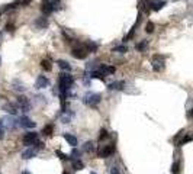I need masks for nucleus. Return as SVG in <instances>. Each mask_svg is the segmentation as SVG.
I'll return each instance as SVG.
<instances>
[{"instance_id":"obj_1","label":"nucleus","mask_w":193,"mask_h":174,"mask_svg":"<svg viewBox=\"0 0 193 174\" xmlns=\"http://www.w3.org/2000/svg\"><path fill=\"white\" fill-rule=\"evenodd\" d=\"M60 90H61V97L66 99L67 96V90L70 87L73 86V83H74V80H73V77L66 74V73H63V74H60Z\"/></svg>"},{"instance_id":"obj_2","label":"nucleus","mask_w":193,"mask_h":174,"mask_svg":"<svg viewBox=\"0 0 193 174\" xmlns=\"http://www.w3.org/2000/svg\"><path fill=\"white\" fill-rule=\"evenodd\" d=\"M83 102L87 106H96V105L100 103V94H97V93H87L83 97Z\"/></svg>"},{"instance_id":"obj_3","label":"nucleus","mask_w":193,"mask_h":174,"mask_svg":"<svg viewBox=\"0 0 193 174\" xmlns=\"http://www.w3.org/2000/svg\"><path fill=\"white\" fill-rule=\"evenodd\" d=\"M151 64H152L154 71H161V70L164 68V57H161V55H154Z\"/></svg>"},{"instance_id":"obj_4","label":"nucleus","mask_w":193,"mask_h":174,"mask_svg":"<svg viewBox=\"0 0 193 174\" xmlns=\"http://www.w3.org/2000/svg\"><path fill=\"white\" fill-rule=\"evenodd\" d=\"M71 54L74 58H79V60H83V58H86L87 54H89V49L87 48H84V46H79V48H74L73 51H71Z\"/></svg>"},{"instance_id":"obj_5","label":"nucleus","mask_w":193,"mask_h":174,"mask_svg":"<svg viewBox=\"0 0 193 174\" xmlns=\"http://www.w3.org/2000/svg\"><path fill=\"white\" fill-rule=\"evenodd\" d=\"M113 152H115V145H112V144H110V145L103 147L102 150H99V154H97V155H99L100 158H106V157L112 155Z\"/></svg>"},{"instance_id":"obj_6","label":"nucleus","mask_w":193,"mask_h":174,"mask_svg":"<svg viewBox=\"0 0 193 174\" xmlns=\"http://www.w3.org/2000/svg\"><path fill=\"white\" fill-rule=\"evenodd\" d=\"M36 141H38V133L36 132H28L23 136V142L26 145H34V142H36Z\"/></svg>"},{"instance_id":"obj_7","label":"nucleus","mask_w":193,"mask_h":174,"mask_svg":"<svg viewBox=\"0 0 193 174\" xmlns=\"http://www.w3.org/2000/svg\"><path fill=\"white\" fill-rule=\"evenodd\" d=\"M166 6V1L164 0H151L150 1V7H151V10H160V9H163Z\"/></svg>"},{"instance_id":"obj_8","label":"nucleus","mask_w":193,"mask_h":174,"mask_svg":"<svg viewBox=\"0 0 193 174\" xmlns=\"http://www.w3.org/2000/svg\"><path fill=\"white\" fill-rule=\"evenodd\" d=\"M48 84H49V80L45 76H39L36 78V84L35 86H36V88H45Z\"/></svg>"},{"instance_id":"obj_9","label":"nucleus","mask_w":193,"mask_h":174,"mask_svg":"<svg viewBox=\"0 0 193 174\" xmlns=\"http://www.w3.org/2000/svg\"><path fill=\"white\" fill-rule=\"evenodd\" d=\"M18 103H19V106H21L22 110H25V112H28V110L31 109V105H29L28 99L25 97V96H19V97H18Z\"/></svg>"},{"instance_id":"obj_10","label":"nucleus","mask_w":193,"mask_h":174,"mask_svg":"<svg viewBox=\"0 0 193 174\" xmlns=\"http://www.w3.org/2000/svg\"><path fill=\"white\" fill-rule=\"evenodd\" d=\"M54 10H55V3H54V1H45V3H44L42 12H44L45 15H49V13H52Z\"/></svg>"},{"instance_id":"obj_11","label":"nucleus","mask_w":193,"mask_h":174,"mask_svg":"<svg viewBox=\"0 0 193 174\" xmlns=\"http://www.w3.org/2000/svg\"><path fill=\"white\" fill-rule=\"evenodd\" d=\"M138 9H139L141 13H148V12L151 10V7H150V0H141L139 4H138Z\"/></svg>"},{"instance_id":"obj_12","label":"nucleus","mask_w":193,"mask_h":174,"mask_svg":"<svg viewBox=\"0 0 193 174\" xmlns=\"http://www.w3.org/2000/svg\"><path fill=\"white\" fill-rule=\"evenodd\" d=\"M19 123H21V126H23V128H34L35 126L34 120H31L29 118H26V116H22L19 119Z\"/></svg>"},{"instance_id":"obj_13","label":"nucleus","mask_w":193,"mask_h":174,"mask_svg":"<svg viewBox=\"0 0 193 174\" xmlns=\"http://www.w3.org/2000/svg\"><path fill=\"white\" fill-rule=\"evenodd\" d=\"M64 139L71 145V147H76L77 145V138L74 135H70V133H64Z\"/></svg>"},{"instance_id":"obj_14","label":"nucleus","mask_w":193,"mask_h":174,"mask_svg":"<svg viewBox=\"0 0 193 174\" xmlns=\"http://www.w3.org/2000/svg\"><path fill=\"white\" fill-rule=\"evenodd\" d=\"M109 90H122L124 88V81H113L108 86Z\"/></svg>"},{"instance_id":"obj_15","label":"nucleus","mask_w":193,"mask_h":174,"mask_svg":"<svg viewBox=\"0 0 193 174\" xmlns=\"http://www.w3.org/2000/svg\"><path fill=\"white\" fill-rule=\"evenodd\" d=\"M35 155H36V150H34V148L26 150V151L22 152V158H25V160H29V158H32V157H35Z\"/></svg>"},{"instance_id":"obj_16","label":"nucleus","mask_w":193,"mask_h":174,"mask_svg":"<svg viewBox=\"0 0 193 174\" xmlns=\"http://www.w3.org/2000/svg\"><path fill=\"white\" fill-rule=\"evenodd\" d=\"M100 71H102L103 74H113L115 67H112V65H102V67H100Z\"/></svg>"},{"instance_id":"obj_17","label":"nucleus","mask_w":193,"mask_h":174,"mask_svg":"<svg viewBox=\"0 0 193 174\" xmlns=\"http://www.w3.org/2000/svg\"><path fill=\"white\" fill-rule=\"evenodd\" d=\"M90 78H99V80H105V74L102 71H91Z\"/></svg>"},{"instance_id":"obj_18","label":"nucleus","mask_w":193,"mask_h":174,"mask_svg":"<svg viewBox=\"0 0 193 174\" xmlns=\"http://www.w3.org/2000/svg\"><path fill=\"white\" fill-rule=\"evenodd\" d=\"M57 64L60 65V68H63V70H67V71H70V70H71V67H70V64H68L67 61H63V60H60Z\"/></svg>"},{"instance_id":"obj_19","label":"nucleus","mask_w":193,"mask_h":174,"mask_svg":"<svg viewBox=\"0 0 193 174\" xmlns=\"http://www.w3.org/2000/svg\"><path fill=\"white\" fill-rule=\"evenodd\" d=\"M52 130H54L52 125H46V126H44V129H42V133L49 136V135H52Z\"/></svg>"},{"instance_id":"obj_20","label":"nucleus","mask_w":193,"mask_h":174,"mask_svg":"<svg viewBox=\"0 0 193 174\" xmlns=\"http://www.w3.org/2000/svg\"><path fill=\"white\" fill-rule=\"evenodd\" d=\"M83 167H84V164L81 163L80 160H73V168L74 170H81Z\"/></svg>"},{"instance_id":"obj_21","label":"nucleus","mask_w":193,"mask_h":174,"mask_svg":"<svg viewBox=\"0 0 193 174\" xmlns=\"http://www.w3.org/2000/svg\"><path fill=\"white\" fill-rule=\"evenodd\" d=\"M93 148H94V147H93V144H91L90 141H87L86 144H84V147H83V151L91 152V151H93Z\"/></svg>"},{"instance_id":"obj_22","label":"nucleus","mask_w":193,"mask_h":174,"mask_svg":"<svg viewBox=\"0 0 193 174\" xmlns=\"http://www.w3.org/2000/svg\"><path fill=\"white\" fill-rule=\"evenodd\" d=\"M4 110H6L7 113L16 115V109H15V106H12V105H4Z\"/></svg>"},{"instance_id":"obj_23","label":"nucleus","mask_w":193,"mask_h":174,"mask_svg":"<svg viewBox=\"0 0 193 174\" xmlns=\"http://www.w3.org/2000/svg\"><path fill=\"white\" fill-rule=\"evenodd\" d=\"M41 67L44 68V70H46V71H51V64H49V61H46V60H44L42 63H41Z\"/></svg>"},{"instance_id":"obj_24","label":"nucleus","mask_w":193,"mask_h":174,"mask_svg":"<svg viewBox=\"0 0 193 174\" xmlns=\"http://www.w3.org/2000/svg\"><path fill=\"white\" fill-rule=\"evenodd\" d=\"M145 32L147 33H152L154 32V23L152 22H148L147 26H145Z\"/></svg>"},{"instance_id":"obj_25","label":"nucleus","mask_w":193,"mask_h":174,"mask_svg":"<svg viewBox=\"0 0 193 174\" xmlns=\"http://www.w3.org/2000/svg\"><path fill=\"white\" fill-rule=\"evenodd\" d=\"M147 45H148L147 41H142V42H139L136 45V49H138V51H144V49L147 48Z\"/></svg>"},{"instance_id":"obj_26","label":"nucleus","mask_w":193,"mask_h":174,"mask_svg":"<svg viewBox=\"0 0 193 174\" xmlns=\"http://www.w3.org/2000/svg\"><path fill=\"white\" fill-rule=\"evenodd\" d=\"M113 51H116V52H121V54H124V52H126L128 49H126V46H124V45H121V46H115Z\"/></svg>"},{"instance_id":"obj_27","label":"nucleus","mask_w":193,"mask_h":174,"mask_svg":"<svg viewBox=\"0 0 193 174\" xmlns=\"http://www.w3.org/2000/svg\"><path fill=\"white\" fill-rule=\"evenodd\" d=\"M36 25H38V26H41V28H45V26H46V25H48V23H46L45 18H42V19H39V21H36Z\"/></svg>"},{"instance_id":"obj_28","label":"nucleus","mask_w":193,"mask_h":174,"mask_svg":"<svg viewBox=\"0 0 193 174\" xmlns=\"http://www.w3.org/2000/svg\"><path fill=\"white\" fill-rule=\"evenodd\" d=\"M87 49H89V51H91V52H94V51L97 49V45H96V44L89 42V44H87Z\"/></svg>"},{"instance_id":"obj_29","label":"nucleus","mask_w":193,"mask_h":174,"mask_svg":"<svg viewBox=\"0 0 193 174\" xmlns=\"http://www.w3.org/2000/svg\"><path fill=\"white\" fill-rule=\"evenodd\" d=\"M31 1H32V0H16V1H15V4H19V3H21L22 6H26V4H29Z\"/></svg>"},{"instance_id":"obj_30","label":"nucleus","mask_w":193,"mask_h":174,"mask_svg":"<svg viewBox=\"0 0 193 174\" xmlns=\"http://www.w3.org/2000/svg\"><path fill=\"white\" fill-rule=\"evenodd\" d=\"M55 154H57V155L60 157V158H61V160H70V158H71V157H68V155H64V154H63L61 151H57Z\"/></svg>"},{"instance_id":"obj_31","label":"nucleus","mask_w":193,"mask_h":174,"mask_svg":"<svg viewBox=\"0 0 193 174\" xmlns=\"http://www.w3.org/2000/svg\"><path fill=\"white\" fill-rule=\"evenodd\" d=\"M105 138H108V132L105 129L100 130V136H99V141H102V139H105Z\"/></svg>"},{"instance_id":"obj_32","label":"nucleus","mask_w":193,"mask_h":174,"mask_svg":"<svg viewBox=\"0 0 193 174\" xmlns=\"http://www.w3.org/2000/svg\"><path fill=\"white\" fill-rule=\"evenodd\" d=\"M179 171V163H174L171 167V173H177Z\"/></svg>"},{"instance_id":"obj_33","label":"nucleus","mask_w":193,"mask_h":174,"mask_svg":"<svg viewBox=\"0 0 193 174\" xmlns=\"http://www.w3.org/2000/svg\"><path fill=\"white\" fill-rule=\"evenodd\" d=\"M0 139H3V120L0 119Z\"/></svg>"},{"instance_id":"obj_34","label":"nucleus","mask_w":193,"mask_h":174,"mask_svg":"<svg viewBox=\"0 0 193 174\" xmlns=\"http://www.w3.org/2000/svg\"><path fill=\"white\" fill-rule=\"evenodd\" d=\"M110 174H121V173H119V170H118L116 167H112V168H110Z\"/></svg>"},{"instance_id":"obj_35","label":"nucleus","mask_w":193,"mask_h":174,"mask_svg":"<svg viewBox=\"0 0 193 174\" xmlns=\"http://www.w3.org/2000/svg\"><path fill=\"white\" fill-rule=\"evenodd\" d=\"M6 31H13V25H12V23H7V25H6Z\"/></svg>"},{"instance_id":"obj_36","label":"nucleus","mask_w":193,"mask_h":174,"mask_svg":"<svg viewBox=\"0 0 193 174\" xmlns=\"http://www.w3.org/2000/svg\"><path fill=\"white\" fill-rule=\"evenodd\" d=\"M190 116H192V118H193V109H192V112H190Z\"/></svg>"},{"instance_id":"obj_37","label":"nucleus","mask_w":193,"mask_h":174,"mask_svg":"<svg viewBox=\"0 0 193 174\" xmlns=\"http://www.w3.org/2000/svg\"><path fill=\"white\" fill-rule=\"evenodd\" d=\"M22 174H31V173H28V171H23V173Z\"/></svg>"},{"instance_id":"obj_38","label":"nucleus","mask_w":193,"mask_h":174,"mask_svg":"<svg viewBox=\"0 0 193 174\" xmlns=\"http://www.w3.org/2000/svg\"><path fill=\"white\" fill-rule=\"evenodd\" d=\"M63 174H68V171H64V173H63Z\"/></svg>"},{"instance_id":"obj_39","label":"nucleus","mask_w":193,"mask_h":174,"mask_svg":"<svg viewBox=\"0 0 193 174\" xmlns=\"http://www.w3.org/2000/svg\"><path fill=\"white\" fill-rule=\"evenodd\" d=\"M91 174H96V173H94V171H91Z\"/></svg>"}]
</instances>
